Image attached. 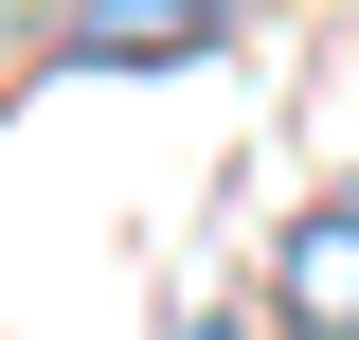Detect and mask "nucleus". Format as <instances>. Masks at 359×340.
<instances>
[{"mask_svg": "<svg viewBox=\"0 0 359 340\" xmlns=\"http://www.w3.org/2000/svg\"><path fill=\"white\" fill-rule=\"evenodd\" d=\"M198 36H216V0H90V18H72L90 72H126V54H198Z\"/></svg>", "mask_w": 359, "mask_h": 340, "instance_id": "nucleus-2", "label": "nucleus"}, {"mask_svg": "<svg viewBox=\"0 0 359 340\" xmlns=\"http://www.w3.org/2000/svg\"><path fill=\"white\" fill-rule=\"evenodd\" d=\"M0 18H36V0H0Z\"/></svg>", "mask_w": 359, "mask_h": 340, "instance_id": "nucleus-3", "label": "nucleus"}, {"mask_svg": "<svg viewBox=\"0 0 359 340\" xmlns=\"http://www.w3.org/2000/svg\"><path fill=\"white\" fill-rule=\"evenodd\" d=\"M269 304H287V340H359V179L287 215V251H269Z\"/></svg>", "mask_w": 359, "mask_h": 340, "instance_id": "nucleus-1", "label": "nucleus"}]
</instances>
